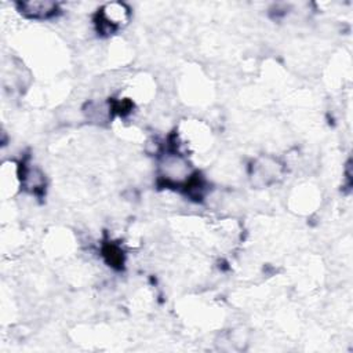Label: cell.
<instances>
[{
  "mask_svg": "<svg viewBox=\"0 0 353 353\" xmlns=\"http://www.w3.org/2000/svg\"><path fill=\"white\" fill-rule=\"evenodd\" d=\"M17 7H18V11L29 19H48L57 15L59 11L58 3L47 1V0L19 1Z\"/></svg>",
  "mask_w": 353,
  "mask_h": 353,
  "instance_id": "2",
  "label": "cell"
},
{
  "mask_svg": "<svg viewBox=\"0 0 353 353\" xmlns=\"http://www.w3.org/2000/svg\"><path fill=\"white\" fill-rule=\"evenodd\" d=\"M130 8L123 3H109L98 10L97 25L98 32L105 34H112L120 28L128 23Z\"/></svg>",
  "mask_w": 353,
  "mask_h": 353,
  "instance_id": "1",
  "label": "cell"
}]
</instances>
